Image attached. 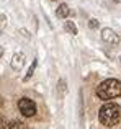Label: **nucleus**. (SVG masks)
<instances>
[{"label":"nucleus","mask_w":121,"mask_h":129,"mask_svg":"<svg viewBox=\"0 0 121 129\" xmlns=\"http://www.w3.org/2000/svg\"><path fill=\"white\" fill-rule=\"evenodd\" d=\"M8 129H28V127H26L25 123H21L18 119H13L12 123H8Z\"/></svg>","instance_id":"8"},{"label":"nucleus","mask_w":121,"mask_h":129,"mask_svg":"<svg viewBox=\"0 0 121 129\" xmlns=\"http://www.w3.org/2000/svg\"><path fill=\"white\" fill-rule=\"evenodd\" d=\"M88 26H90V28H92V29H97V28H98V20L92 18V20H90V21H88Z\"/></svg>","instance_id":"10"},{"label":"nucleus","mask_w":121,"mask_h":129,"mask_svg":"<svg viewBox=\"0 0 121 129\" xmlns=\"http://www.w3.org/2000/svg\"><path fill=\"white\" fill-rule=\"evenodd\" d=\"M119 60H121V56H119Z\"/></svg>","instance_id":"13"},{"label":"nucleus","mask_w":121,"mask_h":129,"mask_svg":"<svg viewBox=\"0 0 121 129\" xmlns=\"http://www.w3.org/2000/svg\"><path fill=\"white\" fill-rule=\"evenodd\" d=\"M21 66H23V54H15L12 59V67L18 70V69H21Z\"/></svg>","instance_id":"6"},{"label":"nucleus","mask_w":121,"mask_h":129,"mask_svg":"<svg viewBox=\"0 0 121 129\" xmlns=\"http://www.w3.org/2000/svg\"><path fill=\"white\" fill-rule=\"evenodd\" d=\"M102 39L108 44H113V46H116V44L119 43V36L116 35L111 28H103L102 29Z\"/></svg>","instance_id":"4"},{"label":"nucleus","mask_w":121,"mask_h":129,"mask_svg":"<svg viewBox=\"0 0 121 129\" xmlns=\"http://www.w3.org/2000/svg\"><path fill=\"white\" fill-rule=\"evenodd\" d=\"M64 29H66L69 35H77V26L74 21H66L64 23Z\"/></svg>","instance_id":"7"},{"label":"nucleus","mask_w":121,"mask_h":129,"mask_svg":"<svg viewBox=\"0 0 121 129\" xmlns=\"http://www.w3.org/2000/svg\"><path fill=\"white\" fill-rule=\"evenodd\" d=\"M69 13H70V10H69V5H67V3H60V5L57 7V10H56L57 18H67Z\"/></svg>","instance_id":"5"},{"label":"nucleus","mask_w":121,"mask_h":129,"mask_svg":"<svg viewBox=\"0 0 121 129\" xmlns=\"http://www.w3.org/2000/svg\"><path fill=\"white\" fill-rule=\"evenodd\" d=\"M64 85H66V83H64V80H60V82H59V90H60V93H62V91H64V88H66Z\"/></svg>","instance_id":"11"},{"label":"nucleus","mask_w":121,"mask_h":129,"mask_svg":"<svg viewBox=\"0 0 121 129\" xmlns=\"http://www.w3.org/2000/svg\"><path fill=\"white\" fill-rule=\"evenodd\" d=\"M36 64H38V60H33V62H31V66H29V69H28V72H26V75H25V79H23V80H25V82H26V80H29V79H31V75H33V72H35V69H36Z\"/></svg>","instance_id":"9"},{"label":"nucleus","mask_w":121,"mask_h":129,"mask_svg":"<svg viewBox=\"0 0 121 129\" xmlns=\"http://www.w3.org/2000/svg\"><path fill=\"white\" fill-rule=\"evenodd\" d=\"M18 110L23 116L31 118V116H35V113H36V105H35V101L29 100V98H21V100L18 101Z\"/></svg>","instance_id":"3"},{"label":"nucleus","mask_w":121,"mask_h":129,"mask_svg":"<svg viewBox=\"0 0 121 129\" xmlns=\"http://www.w3.org/2000/svg\"><path fill=\"white\" fill-rule=\"evenodd\" d=\"M121 95V82L116 79H106L97 87V96L100 100H113Z\"/></svg>","instance_id":"2"},{"label":"nucleus","mask_w":121,"mask_h":129,"mask_svg":"<svg viewBox=\"0 0 121 129\" xmlns=\"http://www.w3.org/2000/svg\"><path fill=\"white\" fill-rule=\"evenodd\" d=\"M115 2H118V3H119V2H121V0H115Z\"/></svg>","instance_id":"12"},{"label":"nucleus","mask_w":121,"mask_h":129,"mask_svg":"<svg viewBox=\"0 0 121 129\" xmlns=\"http://www.w3.org/2000/svg\"><path fill=\"white\" fill-rule=\"evenodd\" d=\"M98 119L103 126L106 127H113L121 121V106L113 101L110 103H105L102 108H100V113H98Z\"/></svg>","instance_id":"1"}]
</instances>
